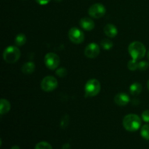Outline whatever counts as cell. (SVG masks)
<instances>
[{"label": "cell", "instance_id": "4fadbf2b", "mask_svg": "<svg viewBox=\"0 0 149 149\" xmlns=\"http://www.w3.org/2000/svg\"><path fill=\"white\" fill-rule=\"evenodd\" d=\"M35 70V64L33 62H26L23 65L21 68V71L23 74L29 75L32 74Z\"/></svg>", "mask_w": 149, "mask_h": 149}, {"label": "cell", "instance_id": "ac0fdd59", "mask_svg": "<svg viewBox=\"0 0 149 149\" xmlns=\"http://www.w3.org/2000/svg\"><path fill=\"white\" fill-rule=\"evenodd\" d=\"M141 135L143 138L149 141V125H145L141 130Z\"/></svg>", "mask_w": 149, "mask_h": 149}, {"label": "cell", "instance_id": "e0dca14e", "mask_svg": "<svg viewBox=\"0 0 149 149\" xmlns=\"http://www.w3.org/2000/svg\"><path fill=\"white\" fill-rule=\"evenodd\" d=\"M100 45H101L102 47L104 49H106V50H109V49H111L113 47V42L112 41H111L110 39H104L100 42Z\"/></svg>", "mask_w": 149, "mask_h": 149}, {"label": "cell", "instance_id": "7c38bea8", "mask_svg": "<svg viewBox=\"0 0 149 149\" xmlns=\"http://www.w3.org/2000/svg\"><path fill=\"white\" fill-rule=\"evenodd\" d=\"M103 31H104L105 34L109 38H114L118 33L117 28L114 25L111 24V23L106 25Z\"/></svg>", "mask_w": 149, "mask_h": 149}, {"label": "cell", "instance_id": "52a82bcc", "mask_svg": "<svg viewBox=\"0 0 149 149\" xmlns=\"http://www.w3.org/2000/svg\"><path fill=\"white\" fill-rule=\"evenodd\" d=\"M68 38L73 43L81 44L84 40V34L79 28L73 27L68 31Z\"/></svg>", "mask_w": 149, "mask_h": 149}, {"label": "cell", "instance_id": "d4e9b609", "mask_svg": "<svg viewBox=\"0 0 149 149\" xmlns=\"http://www.w3.org/2000/svg\"><path fill=\"white\" fill-rule=\"evenodd\" d=\"M36 1L38 4H41V5H45V4H48L51 0H36Z\"/></svg>", "mask_w": 149, "mask_h": 149}, {"label": "cell", "instance_id": "44dd1931", "mask_svg": "<svg viewBox=\"0 0 149 149\" xmlns=\"http://www.w3.org/2000/svg\"><path fill=\"white\" fill-rule=\"evenodd\" d=\"M69 124V116H68L67 114L64 115L63 116L62 119H61V127L62 128H65Z\"/></svg>", "mask_w": 149, "mask_h": 149}, {"label": "cell", "instance_id": "6da1fadb", "mask_svg": "<svg viewBox=\"0 0 149 149\" xmlns=\"http://www.w3.org/2000/svg\"><path fill=\"white\" fill-rule=\"evenodd\" d=\"M123 126L129 132H135L139 130L141 125V119L137 114L130 113L125 116L123 119Z\"/></svg>", "mask_w": 149, "mask_h": 149}, {"label": "cell", "instance_id": "83f0119b", "mask_svg": "<svg viewBox=\"0 0 149 149\" xmlns=\"http://www.w3.org/2000/svg\"><path fill=\"white\" fill-rule=\"evenodd\" d=\"M147 87H148V89L149 90V80L148 81V83H147Z\"/></svg>", "mask_w": 149, "mask_h": 149}, {"label": "cell", "instance_id": "2e32d148", "mask_svg": "<svg viewBox=\"0 0 149 149\" xmlns=\"http://www.w3.org/2000/svg\"><path fill=\"white\" fill-rule=\"evenodd\" d=\"M26 42V36L24 33H20L16 36L15 39V44L17 47H21Z\"/></svg>", "mask_w": 149, "mask_h": 149}, {"label": "cell", "instance_id": "5bb4252c", "mask_svg": "<svg viewBox=\"0 0 149 149\" xmlns=\"http://www.w3.org/2000/svg\"><path fill=\"white\" fill-rule=\"evenodd\" d=\"M11 105L10 102L4 98H1L0 100V113L1 115L7 113L10 111Z\"/></svg>", "mask_w": 149, "mask_h": 149}, {"label": "cell", "instance_id": "7a4b0ae2", "mask_svg": "<svg viewBox=\"0 0 149 149\" xmlns=\"http://www.w3.org/2000/svg\"><path fill=\"white\" fill-rule=\"evenodd\" d=\"M128 52L132 59H142L146 55V48L143 43L140 42H133L128 47Z\"/></svg>", "mask_w": 149, "mask_h": 149}, {"label": "cell", "instance_id": "3957f363", "mask_svg": "<svg viewBox=\"0 0 149 149\" xmlns=\"http://www.w3.org/2000/svg\"><path fill=\"white\" fill-rule=\"evenodd\" d=\"M20 57V51L17 46L7 47L3 52V58L7 63H15Z\"/></svg>", "mask_w": 149, "mask_h": 149}, {"label": "cell", "instance_id": "5b68a950", "mask_svg": "<svg viewBox=\"0 0 149 149\" xmlns=\"http://www.w3.org/2000/svg\"><path fill=\"white\" fill-rule=\"evenodd\" d=\"M58 80L52 76L45 77L41 82V87L45 92H52L58 87Z\"/></svg>", "mask_w": 149, "mask_h": 149}, {"label": "cell", "instance_id": "8992f818", "mask_svg": "<svg viewBox=\"0 0 149 149\" xmlns=\"http://www.w3.org/2000/svg\"><path fill=\"white\" fill-rule=\"evenodd\" d=\"M106 9L103 4L100 3H95L90 6L88 10V13L90 16L93 18L98 19L103 17L106 14Z\"/></svg>", "mask_w": 149, "mask_h": 149}, {"label": "cell", "instance_id": "7402d4cb", "mask_svg": "<svg viewBox=\"0 0 149 149\" xmlns=\"http://www.w3.org/2000/svg\"><path fill=\"white\" fill-rule=\"evenodd\" d=\"M149 67V63L146 61H141V62L138 63V69H139L140 71H146L148 68Z\"/></svg>", "mask_w": 149, "mask_h": 149}, {"label": "cell", "instance_id": "4316f807", "mask_svg": "<svg viewBox=\"0 0 149 149\" xmlns=\"http://www.w3.org/2000/svg\"><path fill=\"white\" fill-rule=\"evenodd\" d=\"M11 149H20V147L17 146H14L12 147Z\"/></svg>", "mask_w": 149, "mask_h": 149}, {"label": "cell", "instance_id": "f546056e", "mask_svg": "<svg viewBox=\"0 0 149 149\" xmlns=\"http://www.w3.org/2000/svg\"><path fill=\"white\" fill-rule=\"evenodd\" d=\"M55 1H58V2H60V1H62V0H55Z\"/></svg>", "mask_w": 149, "mask_h": 149}, {"label": "cell", "instance_id": "ffe728a7", "mask_svg": "<svg viewBox=\"0 0 149 149\" xmlns=\"http://www.w3.org/2000/svg\"><path fill=\"white\" fill-rule=\"evenodd\" d=\"M127 67L130 71H135L138 68V63L137 62V60L132 59L128 62Z\"/></svg>", "mask_w": 149, "mask_h": 149}, {"label": "cell", "instance_id": "f1b7e54d", "mask_svg": "<svg viewBox=\"0 0 149 149\" xmlns=\"http://www.w3.org/2000/svg\"><path fill=\"white\" fill-rule=\"evenodd\" d=\"M147 58H148V61H149V50H148V54H147Z\"/></svg>", "mask_w": 149, "mask_h": 149}, {"label": "cell", "instance_id": "9c48e42d", "mask_svg": "<svg viewBox=\"0 0 149 149\" xmlns=\"http://www.w3.org/2000/svg\"><path fill=\"white\" fill-rule=\"evenodd\" d=\"M100 54V47L96 43H90L84 49V55L89 58H95Z\"/></svg>", "mask_w": 149, "mask_h": 149}, {"label": "cell", "instance_id": "9a60e30c", "mask_svg": "<svg viewBox=\"0 0 149 149\" xmlns=\"http://www.w3.org/2000/svg\"><path fill=\"white\" fill-rule=\"evenodd\" d=\"M142 89L143 87L141 84L138 82H135L131 84L130 87V92L132 95L137 96L141 94V92H142Z\"/></svg>", "mask_w": 149, "mask_h": 149}, {"label": "cell", "instance_id": "30bf717a", "mask_svg": "<svg viewBox=\"0 0 149 149\" xmlns=\"http://www.w3.org/2000/svg\"><path fill=\"white\" fill-rule=\"evenodd\" d=\"M114 102L116 105L120 106H126L130 102V97L125 93H118L114 97Z\"/></svg>", "mask_w": 149, "mask_h": 149}, {"label": "cell", "instance_id": "277c9868", "mask_svg": "<svg viewBox=\"0 0 149 149\" xmlns=\"http://www.w3.org/2000/svg\"><path fill=\"white\" fill-rule=\"evenodd\" d=\"M86 96L94 97L96 96L100 91V83L96 79H91L87 81L84 87Z\"/></svg>", "mask_w": 149, "mask_h": 149}, {"label": "cell", "instance_id": "8fae6325", "mask_svg": "<svg viewBox=\"0 0 149 149\" xmlns=\"http://www.w3.org/2000/svg\"><path fill=\"white\" fill-rule=\"evenodd\" d=\"M79 25L85 31H92L95 28V23L90 17H83L80 20Z\"/></svg>", "mask_w": 149, "mask_h": 149}, {"label": "cell", "instance_id": "cb8c5ba5", "mask_svg": "<svg viewBox=\"0 0 149 149\" xmlns=\"http://www.w3.org/2000/svg\"><path fill=\"white\" fill-rule=\"evenodd\" d=\"M142 119L144 122H149V110H146L143 112Z\"/></svg>", "mask_w": 149, "mask_h": 149}, {"label": "cell", "instance_id": "484cf974", "mask_svg": "<svg viewBox=\"0 0 149 149\" xmlns=\"http://www.w3.org/2000/svg\"><path fill=\"white\" fill-rule=\"evenodd\" d=\"M62 149H71V146H70V145L68 143H65L63 146Z\"/></svg>", "mask_w": 149, "mask_h": 149}, {"label": "cell", "instance_id": "d6986e66", "mask_svg": "<svg viewBox=\"0 0 149 149\" xmlns=\"http://www.w3.org/2000/svg\"><path fill=\"white\" fill-rule=\"evenodd\" d=\"M34 149H52V147L49 143L42 141V142H39L36 144Z\"/></svg>", "mask_w": 149, "mask_h": 149}, {"label": "cell", "instance_id": "ba28073f", "mask_svg": "<svg viewBox=\"0 0 149 149\" xmlns=\"http://www.w3.org/2000/svg\"><path fill=\"white\" fill-rule=\"evenodd\" d=\"M60 58L53 52L47 53L45 57V64L49 69L54 70L58 67L60 64Z\"/></svg>", "mask_w": 149, "mask_h": 149}, {"label": "cell", "instance_id": "603a6c76", "mask_svg": "<svg viewBox=\"0 0 149 149\" xmlns=\"http://www.w3.org/2000/svg\"><path fill=\"white\" fill-rule=\"evenodd\" d=\"M57 76L59 77H64L67 75V70L65 68H60L56 71Z\"/></svg>", "mask_w": 149, "mask_h": 149}]
</instances>
